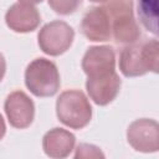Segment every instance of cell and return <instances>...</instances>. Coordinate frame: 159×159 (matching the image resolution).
Returning <instances> with one entry per match:
<instances>
[{"label": "cell", "mask_w": 159, "mask_h": 159, "mask_svg": "<svg viewBox=\"0 0 159 159\" xmlns=\"http://www.w3.org/2000/svg\"><path fill=\"white\" fill-rule=\"evenodd\" d=\"M73 37L75 32L68 24L63 21H52L40 30L39 46L45 53L58 56L70 48Z\"/></svg>", "instance_id": "277c9868"}, {"label": "cell", "mask_w": 159, "mask_h": 159, "mask_svg": "<svg viewBox=\"0 0 159 159\" xmlns=\"http://www.w3.org/2000/svg\"><path fill=\"white\" fill-rule=\"evenodd\" d=\"M5 113L10 124L15 128H27L34 119V102L21 91L10 93L5 101Z\"/></svg>", "instance_id": "52a82bcc"}, {"label": "cell", "mask_w": 159, "mask_h": 159, "mask_svg": "<svg viewBox=\"0 0 159 159\" xmlns=\"http://www.w3.org/2000/svg\"><path fill=\"white\" fill-rule=\"evenodd\" d=\"M75 145V135L66 129L53 128L47 132L42 140L45 153L51 158L67 157Z\"/></svg>", "instance_id": "8fae6325"}, {"label": "cell", "mask_w": 159, "mask_h": 159, "mask_svg": "<svg viewBox=\"0 0 159 159\" xmlns=\"http://www.w3.org/2000/svg\"><path fill=\"white\" fill-rule=\"evenodd\" d=\"M86 88L96 104L106 106L117 97L120 88V80L118 75L113 72L107 76L88 78L86 82Z\"/></svg>", "instance_id": "9c48e42d"}, {"label": "cell", "mask_w": 159, "mask_h": 159, "mask_svg": "<svg viewBox=\"0 0 159 159\" xmlns=\"http://www.w3.org/2000/svg\"><path fill=\"white\" fill-rule=\"evenodd\" d=\"M128 143L138 152L154 153L159 150V123L142 118L134 120L127 130Z\"/></svg>", "instance_id": "5b68a950"}, {"label": "cell", "mask_w": 159, "mask_h": 159, "mask_svg": "<svg viewBox=\"0 0 159 159\" xmlns=\"http://www.w3.org/2000/svg\"><path fill=\"white\" fill-rule=\"evenodd\" d=\"M91 1H93V2H106L108 0H91Z\"/></svg>", "instance_id": "ac0fdd59"}, {"label": "cell", "mask_w": 159, "mask_h": 159, "mask_svg": "<svg viewBox=\"0 0 159 159\" xmlns=\"http://www.w3.org/2000/svg\"><path fill=\"white\" fill-rule=\"evenodd\" d=\"M142 46L143 42L129 43L127 47L123 48L119 58V67L124 76L137 77L148 72L142 56Z\"/></svg>", "instance_id": "7c38bea8"}, {"label": "cell", "mask_w": 159, "mask_h": 159, "mask_svg": "<svg viewBox=\"0 0 159 159\" xmlns=\"http://www.w3.org/2000/svg\"><path fill=\"white\" fill-rule=\"evenodd\" d=\"M58 119L67 127L81 129L86 127L92 117V107L87 97L76 89L65 91L56 102Z\"/></svg>", "instance_id": "7a4b0ae2"}, {"label": "cell", "mask_w": 159, "mask_h": 159, "mask_svg": "<svg viewBox=\"0 0 159 159\" xmlns=\"http://www.w3.org/2000/svg\"><path fill=\"white\" fill-rule=\"evenodd\" d=\"M76 158H80V157H84V158H88V157H104L97 147L94 145H89V144H80L78 148H77V152H76Z\"/></svg>", "instance_id": "2e32d148"}, {"label": "cell", "mask_w": 159, "mask_h": 159, "mask_svg": "<svg viewBox=\"0 0 159 159\" xmlns=\"http://www.w3.org/2000/svg\"><path fill=\"white\" fill-rule=\"evenodd\" d=\"M82 34L91 41H107L112 36V21L103 6L89 9L81 22Z\"/></svg>", "instance_id": "ba28073f"}, {"label": "cell", "mask_w": 159, "mask_h": 159, "mask_svg": "<svg viewBox=\"0 0 159 159\" xmlns=\"http://www.w3.org/2000/svg\"><path fill=\"white\" fill-rule=\"evenodd\" d=\"M21 2H26V4H31V5H34V4H39V2H41L42 0H20Z\"/></svg>", "instance_id": "e0dca14e"}, {"label": "cell", "mask_w": 159, "mask_h": 159, "mask_svg": "<svg viewBox=\"0 0 159 159\" xmlns=\"http://www.w3.org/2000/svg\"><path fill=\"white\" fill-rule=\"evenodd\" d=\"M142 56L148 71L159 73V41L149 40L143 42Z\"/></svg>", "instance_id": "5bb4252c"}, {"label": "cell", "mask_w": 159, "mask_h": 159, "mask_svg": "<svg viewBox=\"0 0 159 159\" xmlns=\"http://www.w3.org/2000/svg\"><path fill=\"white\" fill-rule=\"evenodd\" d=\"M138 16L145 30L159 37V0H138Z\"/></svg>", "instance_id": "4fadbf2b"}, {"label": "cell", "mask_w": 159, "mask_h": 159, "mask_svg": "<svg viewBox=\"0 0 159 159\" xmlns=\"http://www.w3.org/2000/svg\"><path fill=\"white\" fill-rule=\"evenodd\" d=\"M112 21V35L119 43H134L140 31L133 16L132 0H108L103 5Z\"/></svg>", "instance_id": "6da1fadb"}, {"label": "cell", "mask_w": 159, "mask_h": 159, "mask_svg": "<svg viewBox=\"0 0 159 159\" xmlns=\"http://www.w3.org/2000/svg\"><path fill=\"white\" fill-rule=\"evenodd\" d=\"M5 20L11 30L16 32H29L34 31L39 26L40 14L31 4L20 1L7 10Z\"/></svg>", "instance_id": "30bf717a"}, {"label": "cell", "mask_w": 159, "mask_h": 159, "mask_svg": "<svg viewBox=\"0 0 159 159\" xmlns=\"http://www.w3.org/2000/svg\"><path fill=\"white\" fill-rule=\"evenodd\" d=\"M82 0H48V5L52 7V10L61 15H68L75 12Z\"/></svg>", "instance_id": "9a60e30c"}, {"label": "cell", "mask_w": 159, "mask_h": 159, "mask_svg": "<svg viewBox=\"0 0 159 159\" xmlns=\"http://www.w3.org/2000/svg\"><path fill=\"white\" fill-rule=\"evenodd\" d=\"M116 56L109 46H93L87 50L82 60V68L88 78L102 77L116 72Z\"/></svg>", "instance_id": "8992f818"}, {"label": "cell", "mask_w": 159, "mask_h": 159, "mask_svg": "<svg viewBox=\"0 0 159 159\" xmlns=\"http://www.w3.org/2000/svg\"><path fill=\"white\" fill-rule=\"evenodd\" d=\"M26 87L37 97L53 96L60 87V75L56 65L46 58L34 60L25 71Z\"/></svg>", "instance_id": "3957f363"}]
</instances>
